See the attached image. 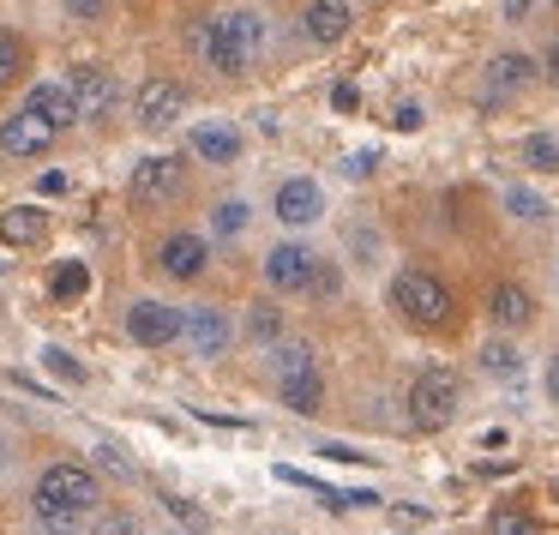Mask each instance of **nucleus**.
Masks as SVG:
<instances>
[{
  "instance_id": "13",
  "label": "nucleus",
  "mask_w": 559,
  "mask_h": 535,
  "mask_svg": "<svg viewBox=\"0 0 559 535\" xmlns=\"http://www.w3.org/2000/svg\"><path fill=\"white\" fill-rule=\"evenodd\" d=\"M67 91H73L85 121H109L115 103H121V85H115V73H103V67H73V73H67Z\"/></svg>"
},
{
  "instance_id": "33",
  "label": "nucleus",
  "mask_w": 559,
  "mask_h": 535,
  "mask_svg": "<svg viewBox=\"0 0 559 535\" xmlns=\"http://www.w3.org/2000/svg\"><path fill=\"white\" fill-rule=\"evenodd\" d=\"M331 109H337V115H355V109H361V91H355L349 79H343V85L331 91Z\"/></svg>"
},
{
  "instance_id": "21",
  "label": "nucleus",
  "mask_w": 559,
  "mask_h": 535,
  "mask_svg": "<svg viewBox=\"0 0 559 535\" xmlns=\"http://www.w3.org/2000/svg\"><path fill=\"white\" fill-rule=\"evenodd\" d=\"M475 361H481V373H493V379H518L523 373V349L499 331V337H487L481 349H475Z\"/></svg>"
},
{
  "instance_id": "34",
  "label": "nucleus",
  "mask_w": 559,
  "mask_h": 535,
  "mask_svg": "<svg viewBox=\"0 0 559 535\" xmlns=\"http://www.w3.org/2000/svg\"><path fill=\"white\" fill-rule=\"evenodd\" d=\"M499 13H506V25H523L535 13V0H499Z\"/></svg>"
},
{
  "instance_id": "2",
  "label": "nucleus",
  "mask_w": 559,
  "mask_h": 535,
  "mask_svg": "<svg viewBox=\"0 0 559 535\" xmlns=\"http://www.w3.org/2000/svg\"><path fill=\"white\" fill-rule=\"evenodd\" d=\"M265 43H271V25H265L259 7H229V13H217L205 31H199V55L229 79H241L247 67L265 55Z\"/></svg>"
},
{
  "instance_id": "11",
  "label": "nucleus",
  "mask_w": 559,
  "mask_h": 535,
  "mask_svg": "<svg viewBox=\"0 0 559 535\" xmlns=\"http://www.w3.org/2000/svg\"><path fill=\"white\" fill-rule=\"evenodd\" d=\"M55 133H61V127H49L31 103H19V109L0 121V151H7V157H43V151L55 145Z\"/></svg>"
},
{
  "instance_id": "5",
  "label": "nucleus",
  "mask_w": 559,
  "mask_h": 535,
  "mask_svg": "<svg viewBox=\"0 0 559 535\" xmlns=\"http://www.w3.org/2000/svg\"><path fill=\"white\" fill-rule=\"evenodd\" d=\"M457 403H463V379L451 367H421L403 391V415H409L415 433H445L457 421Z\"/></svg>"
},
{
  "instance_id": "43",
  "label": "nucleus",
  "mask_w": 559,
  "mask_h": 535,
  "mask_svg": "<svg viewBox=\"0 0 559 535\" xmlns=\"http://www.w3.org/2000/svg\"><path fill=\"white\" fill-rule=\"evenodd\" d=\"M169 535H175V530H169Z\"/></svg>"
},
{
  "instance_id": "37",
  "label": "nucleus",
  "mask_w": 559,
  "mask_h": 535,
  "mask_svg": "<svg viewBox=\"0 0 559 535\" xmlns=\"http://www.w3.org/2000/svg\"><path fill=\"white\" fill-rule=\"evenodd\" d=\"M506 445H511L506 427H487V433H481V451H506Z\"/></svg>"
},
{
  "instance_id": "27",
  "label": "nucleus",
  "mask_w": 559,
  "mask_h": 535,
  "mask_svg": "<svg viewBox=\"0 0 559 535\" xmlns=\"http://www.w3.org/2000/svg\"><path fill=\"white\" fill-rule=\"evenodd\" d=\"M506 217H518V223H542V217H547V199L535 193V187H506Z\"/></svg>"
},
{
  "instance_id": "23",
  "label": "nucleus",
  "mask_w": 559,
  "mask_h": 535,
  "mask_svg": "<svg viewBox=\"0 0 559 535\" xmlns=\"http://www.w3.org/2000/svg\"><path fill=\"white\" fill-rule=\"evenodd\" d=\"M518 157L530 163L535 175H559V133H530L518 145Z\"/></svg>"
},
{
  "instance_id": "16",
  "label": "nucleus",
  "mask_w": 559,
  "mask_h": 535,
  "mask_svg": "<svg viewBox=\"0 0 559 535\" xmlns=\"http://www.w3.org/2000/svg\"><path fill=\"white\" fill-rule=\"evenodd\" d=\"M187 151H193L199 163H217V169H229V163H241L247 139H241V127H229V121H199L193 133H187Z\"/></svg>"
},
{
  "instance_id": "36",
  "label": "nucleus",
  "mask_w": 559,
  "mask_h": 535,
  "mask_svg": "<svg viewBox=\"0 0 559 535\" xmlns=\"http://www.w3.org/2000/svg\"><path fill=\"white\" fill-rule=\"evenodd\" d=\"M331 289H337V271L319 265V271H313V289H307V295H331Z\"/></svg>"
},
{
  "instance_id": "20",
  "label": "nucleus",
  "mask_w": 559,
  "mask_h": 535,
  "mask_svg": "<svg viewBox=\"0 0 559 535\" xmlns=\"http://www.w3.org/2000/svg\"><path fill=\"white\" fill-rule=\"evenodd\" d=\"M43 241H49V211L37 205L0 211V247H43Z\"/></svg>"
},
{
  "instance_id": "14",
  "label": "nucleus",
  "mask_w": 559,
  "mask_h": 535,
  "mask_svg": "<svg viewBox=\"0 0 559 535\" xmlns=\"http://www.w3.org/2000/svg\"><path fill=\"white\" fill-rule=\"evenodd\" d=\"M271 211H277V223H289V229H307V223L325 217V193H319L313 175H289V181L271 193Z\"/></svg>"
},
{
  "instance_id": "6",
  "label": "nucleus",
  "mask_w": 559,
  "mask_h": 535,
  "mask_svg": "<svg viewBox=\"0 0 559 535\" xmlns=\"http://www.w3.org/2000/svg\"><path fill=\"white\" fill-rule=\"evenodd\" d=\"M535 55H523V49H499V55H487V67H481V109H506V103H518L523 91L535 85Z\"/></svg>"
},
{
  "instance_id": "24",
  "label": "nucleus",
  "mask_w": 559,
  "mask_h": 535,
  "mask_svg": "<svg viewBox=\"0 0 559 535\" xmlns=\"http://www.w3.org/2000/svg\"><path fill=\"white\" fill-rule=\"evenodd\" d=\"M247 337H253L259 349H277V343H283V313L271 301H259L253 313H247Z\"/></svg>"
},
{
  "instance_id": "18",
  "label": "nucleus",
  "mask_w": 559,
  "mask_h": 535,
  "mask_svg": "<svg viewBox=\"0 0 559 535\" xmlns=\"http://www.w3.org/2000/svg\"><path fill=\"white\" fill-rule=\"evenodd\" d=\"M487 319H493L499 331H523L535 319V295L523 289V283H493V289H487Z\"/></svg>"
},
{
  "instance_id": "7",
  "label": "nucleus",
  "mask_w": 559,
  "mask_h": 535,
  "mask_svg": "<svg viewBox=\"0 0 559 535\" xmlns=\"http://www.w3.org/2000/svg\"><path fill=\"white\" fill-rule=\"evenodd\" d=\"M181 331H187V313H175L157 295H139L127 307V343H139V349H169V343H181Z\"/></svg>"
},
{
  "instance_id": "40",
  "label": "nucleus",
  "mask_w": 559,
  "mask_h": 535,
  "mask_svg": "<svg viewBox=\"0 0 559 535\" xmlns=\"http://www.w3.org/2000/svg\"><path fill=\"white\" fill-rule=\"evenodd\" d=\"M7 463H13V445H7V433H0V469H7Z\"/></svg>"
},
{
  "instance_id": "32",
  "label": "nucleus",
  "mask_w": 559,
  "mask_h": 535,
  "mask_svg": "<svg viewBox=\"0 0 559 535\" xmlns=\"http://www.w3.org/2000/svg\"><path fill=\"white\" fill-rule=\"evenodd\" d=\"M379 259V229H355V265H373Z\"/></svg>"
},
{
  "instance_id": "25",
  "label": "nucleus",
  "mask_w": 559,
  "mask_h": 535,
  "mask_svg": "<svg viewBox=\"0 0 559 535\" xmlns=\"http://www.w3.org/2000/svg\"><path fill=\"white\" fill-rule=\"evenodd\" d=\"M91 469H97V475H115V482H133V457H127L115 439H97V445H91Z\"/></svg>"
},
{
  "instance_id": "39",
  "label": "nucleus",
  "mask_w": 559,
  "mask_h": 535,
  "mask_svg": "<svg viewBox=\"0 0 559 535\" xmlns=\"http://www.w3.org/2000/svg\"><path fill=\"white\" fill-rule=\"evenodd\" d=\"M547 397L559 403V349H554V361H547Z\"/></svg>"
},
{
  "instance_id": "1",
  "label": "nucleus",
  "mask_w": 559,
  "mask_h": 535,
  "mask_svg": "<svg viewBox=\"0 0 559 535\" xmlns=\"http://www.w3.org/2000/svg\"><path fill=\"white\" fill-rule=\"evenodd\" d=\"M103 506V475L91 463H49L31 487V518L43 523V535H79V523Z\"/></svg>"
},
{
  "instance_id": "9",
  "label": "nucleus",
  "mask_w": 559,
  "mask_h": 535,
  "mask_svg": "<svg viewBox=\"0 0 559 535\" xmlns=\"http://www.w3.org/2000/svg\"><path fill=\"white\" fill-rule=\"evenodd\" d=\"M181 157L175 151H151V157L133 163V175H127V193L139 199V205H163V199L181 193Z\"/></svg>"
},
{
  "instance_id": "41",
  "label": "nucleus",
  "mask_w": 559,
  "mask_h": 535,
  "mask_svg": "<svg viewBox=\"0 0 559 535\" xmlns=\"http://www.w3.org/2000/svg\"><path fill=\"white\" fill-rule=\"evenodd\" d=\"M554 494H559V482H554Z\"/></svg>"
},
{
  "instance_id": "8",
  "label": "nucleus",
  "mask_w": 559,
  "mask_h": 535,
  "mask_svg": "<svg viewBox=\"0 0 559 535\" xmlns=\"http://www.w3.org/2000/svg\"><path fill=\"white\" fill-rule=\"evenodd\" d=\"M181 115H187V85L181 79H145V85H139L133 121L145 127V133H169Z\"/></svg>"
},
{
  "instance_id": "26",
  "label": "nucleus",
  "mask_w": 559,
  "mask_h": 535,
  "mask_svg": "<svg viewBox=\"0 0 559 535\" xmlns=\"http://www.w3.org/2000/svg\"><path fill=\"white\" fill-rule=\"evenodd\" d=\"M247 223H253V211H247L241 199H223V205L211 211V235H217V241H235V235H241Z\"/></svg>"
},
{
  "instance_id": "28",
  "label": "nucleus",
  "mask_w": 559,
  "mask_h": 535,
  "mask_svg": "<svg viewBox=\"0 0 559 535\" xmlns=\"http://www.w3.org/2000/svg\"><path fill=\"white\" fill-rule=\"evenodd\" d=\"M85 283H91V271H85V265H55V271H49L55 301H79V295H85Z\"/></svg>"
},
{
  "instance_id": "30",
  "label": "nucleus",
  "mask_w": 559,
  "mask_h": 535,
  "mask_svg": "<svg viewBox=\"0 0 559 535\" xmlns=\"http://www.w3.org/2000/svg\"><path fill=\"white\" fill-rule=\"evenodd\" d=\"M43 367H49L55 379H67V385H85V367H79L67 349H43Z\"/></svg>"
},
{
  "instance_id": "4",
  "label": "nucleus",
  "mask_w": 559,
  "mask_h": 535,
  "mask_svg": "<svg viewBox=\"0 0 559 535\" xmlns=\"http://www.w3.org/2000/svg\"><path fill=\"white\" fill-rule=\"evenodd\" d=\"M391 307H397L415 331H445L451 319H457V295H451V283L433 277V271H421V265H409V271L391 277Z\"/></svg>"
},
{
  "instance_id": "17",
  "label": "nucleus",
  "mask_w": 559,
  "mask_h": 535,
  "mask_svg": "<svg viewBox=\"0 0 559 535\" xmlns=\"http://www.w3.org/2000/svg\"><path fill=\"white\" fill-rule=\"evenodd\" d=\"M355 25V7L349 0H307L301 7V31L319 43V49H331V43H343Z\"/></svg>"
},
{
  "instance_id": "31",
  "label": "nucleus",
  "mask_w": 559,
  "mask_h": 535,
  "mask_svg": "<svg viewBox=\"0 0 559 535\" xmlns=\"http://www.w3.org/2000/svg\"><path fill=\"white\" fill-rule=\"evenodd\" d=\"M61 7H67V19H79V25H97L109 0H61Z\"/></svg>"
},
{
  "instance_id": "42",
  "label": "nucleus",
  "mask_w": 559,
  "mask_h": 535,
  "mask_svg": "<svg viewBox=\"0 0 559 535\" xmlns=\"http://www.w3.org/2000/svg\"><path fill=\"white\" fill-rule=\"evenodd\" d=\"M554 7H559V0H554Z\"/></svg>"
},
{
  "instance_id": "19",
  "label": "nucleus",
  "mask_w": 559,
  "mask_h": 535,
  "mask_svg": "<svg viewBox=\"0 0 559 535\" xmlns=\"http://www.w3.org/2000/svg\"><path fill=\"white\" fill-rule=\"evenodd\" d=\"M25 103H31V109H37L49 127H61V133L85 121V115H79V103H73V91H67V79H43V85H31Z\"/></svg>"
},
{
  "instance_id": "3",
  "label": "nucleus",
  "mask_w": 559,
  "mask_h": 535,
  "mask_svg": "<svg viewBox=\"0 0 559 535\" xmlns=\"http://www.w3.org/2000/svg\"><path fill=\"white\" fill-rule=\"evenodd\" d=\"M271 379H277L283 409L319 415V403H325V373H319V355L307 337H283L277 349H271Z\"/></svg>"
},
{
  "instance_id": "15",
  "label": "nucleus",
  "mask_w": 559,
  "mask_h": 535,
  "mask_svg": "<svg viewBox=\"0 0 559 535\" xmlns=\"http://www.w3.org/2000/svg\"><path fill=\"white\" fill-rule=\"evenodd\" d=\"M181 343L193 355H223L235 343V325H229V313H223V307H187V331H181Z\"/></svg>"
},
{
  "instance_id": "10",
  "label": "nucleus",
  "mask_w": 559,
  "mask_h": 535,
  "mask_svg": "<svg viewBox=\"0 0 559 535\" xmlns=\"http://www.w3.org/2000/svg\"><path fill=\"white\" fill-rule=\"evenodd\" d=\"M313 271H319V253L307 241H277L265 253V283L277 295H307L313 289Z\"/></svg>"
},
{
  "instance_id": "38",
  "label": "nucleus",
  "mask_w": 559,
  "mask_h": 535,
  "mask_svg": "<svg viewBox=\"0 0 559 535\" xmlns=\"http://www.w3.org/2000/svg\"><path fill=\"white\" fill-rule=\"evenodd\" d=\"M421 121H427V115L415 109V103H409V109H397V133H415V127H421Z\"/></svg>"
},
{
  "instance_id": "29",
  "label": "nucleus",
  "mask_w": 559,
  "mask_h": 535,
  "mask_svg": "<svg viewBox=\"0 0 559 535\" xmlns=\"http://www.w3.org/2000/svg\"><path fill=\"white\" fill-rule=\"evenodd\" d=\"M487 535H542V530L530 523V511H523V506H499L493 518H487Z\"/></svg>"
},
{
  "instance_id": "12",
  "label": "nucleus",
  "mask_w": 559,
  "mask_h": 535,
  "mask_svg": "<svg viewBox=\"0 0 559 535\" xmlns=\"http://www.w3.org/2000/svg\"><path fill=\"white\" fill-rule=\"evenodd\" d=\"M157 265H163V277L193 283V277H205V265H211V241H205V235H193V229H175V235H163Z\"/></svg>"
},
{
  "instance_id": "35",
  "label": "nucleus",
  "mask_w": 559,
  "mask_h": 535,
  "mask_svg": "<svg viewBox=\"0 0 559 535\" xmlns=\"http://www.w3.org/2000/svg\"><path fill=\"white\" fill-rule=\"evenodd\" d=\"M542 79L559 91V43H547V49H542Z\"/></svg>"
},
{
  "instance_id": "22",
  "label": "nucleus",
  "mask_w": 559,
  "mask_h": 535,
  "mask_svg": "<svg viewBox=\"0 0 559 535\" xmlns=\"http://www.w3.org/2000/svg\"><path fill=\"white\" fill-rule=\"evenodd\" d=\"M25 67H31V43L13 25H0V91H13L25 79Z\"/></svg>"
}]
</instances>
